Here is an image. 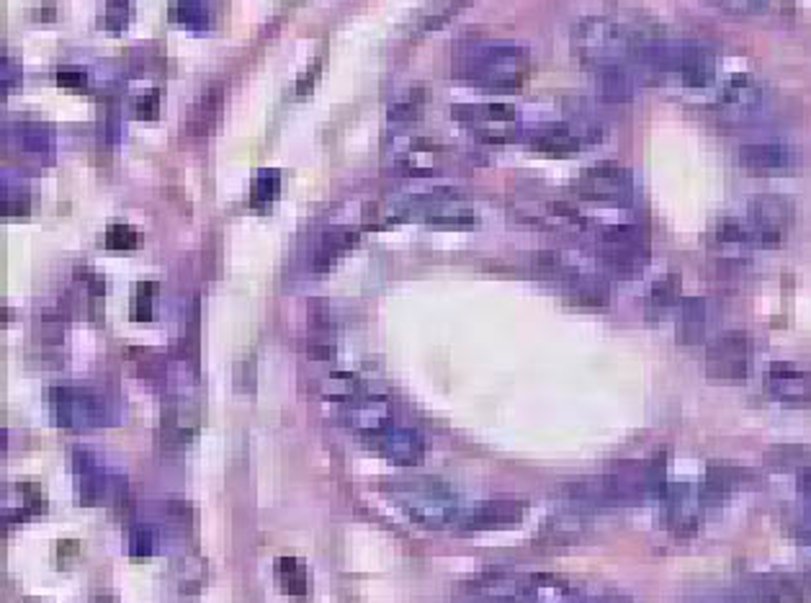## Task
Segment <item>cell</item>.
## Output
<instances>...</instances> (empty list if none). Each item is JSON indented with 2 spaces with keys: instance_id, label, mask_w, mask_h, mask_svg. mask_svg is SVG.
Instances as JSON below:
<instances>
[{
  "instance_id": "5b68a950",
  "label": "cell",
  "mask_w": 811,
  "mask_h": 603,
  "mask_svg": "<svg viewBox=\"0 0 811 603\" xmlns=\"http://www.w3.org/2000/svg\"><path fill=\"white\" fill-rule=\"evenodd\" d=\"M577 196L608 206H628L634 199V173L618 163H598L580 173L574 181Z\"/></svg>"
},
{
  "instance_id": "7a4b0ae2",
  "label": "cell",
  "mask_w": 811,
  "mask_h": 603,
  "mask_svg": "<svg viewBox=\"0 0 811 603\" xmlns=\"http://www.w3.org/2000/svg\"><path fill=\"white\" fill-rule=\"evenodd\" d=\"M572 49L590 70L624 68L634 55V39L621 24L608 18H585L572 31Z\"/></svg>"
},
{
  "instance_id": "8992f818",
  "label": "cell",
  "mask_w": 811,
  "mask_h": 603,
  "mask_svg": "<svg viewBox=\"0 0 811 603\" xmlns=\"http://www.w3.org/2000/svg\"><path fill=\"white\" fill-rule=\"evenodd\" d=\"M794 222V204L781 194H757L747 206V225L753 230L754 245L773 248L785 238Z\"/></svg>"
},
{
  "instance_id": "e575fe53",
  "label": "cell",
  "mask_w": 811,
  "mask_h": 603,
  "mask_svg": "<svg viewBox=\"0 0 811 603\" xmlns=\"http://www.w3.org/2000/svg\"><path fill=\"white\" fill-rule=\"evenodd\" d=\"M153 291H155V284H140L137 287L134 307H132L134 320H150L153 317Z\"/></svg>"
},
{
  "instance_id": "d6a6232c",
  "label": "cell",
  "mask_w": 811,
  "mask_h": 603,
  "mask_svg": "<svg viewBox=\"0 0 811 603\" xmlns=\"http://www.w3.org/2000/svg\"><path fill=\"white\" fill-rule=\"evenodd\" d=\"M420 93H413L410 99L405 100H397L392 109H389V119H392V124H413L417 114H420V106H423V100H417Z\"/></svg>"
},
{
  "instance_id": "8fae6325",
  "label": "cell",
  "mask_w": 811,
  "mask_h": 603,
  "mask_svg": "<svg viewBox=\"0 0 811 603\" xmlns=\"http://www.w3.org/2000/svg\"><path fill=\"white\" fill-rule=\"evenodd\" d=\"M737 158L753 175H781L801 165V153L785 143H747L740 147Z\"/></svg>"
},
{
  "instance_id": "e0dca14e",
  "label": "cell",
  "mask_w": 811,
  "mask_h": 603,
  "mask_svg": "<svg viewBox=\"0 0 811 603\" xmlns=\"http://www.w3.org/2000/svg\"><path fill=\"white\" fill-rule=\"evenodd\" d=\"M371 444L376 446L386 460L395 464H417L426 454V439L423 433L407 428V426H389L386 431L371 439Z\"/></svg>"
},
{
  "instance_id": "7c38bea8",
  "label": "cell",
  "mask_w": 811,
  "mask_h": 603,
  "mask_svg": "<svg viewBox=\"0 0 811 603\" xmlns=\"http://www.w3.org/2000/svg\"><path fill=\"white\" fill-rule=\"evenodd\" d=\"M341 418L345 426H351L369 441L386 431L389 426H395L392 405L384 397H371V395H358L353 400H345Z\"/></svg>"
},
{
  "instance_id": "277c9868",
  "label": "cell",
  "mask_w": 811,
  "mask_h": 603,
  "mask_svg": "<svg viewBox=\"0 0 811 603\" xmlns=\"http://www.w3.org/2000/svg\"><path fill=\"white\" fill-rule=\"evenodd\" d=\"M454 119L469 130L479 143L505 144L512 143L521 132L518 111L511 103H464L454 106Z\"/></svg>"
},
{
  "instance_id": "83f0119b",
  "label": "cell",
  "mask_w": 811,
  "mask_h": 603,
  "mask_svg": "<svg viewBox=\"0 0 811 603\" xmlns=\"http://www.w3.org/2000/svg\"><path fill=\"white\" fill-rule=\"evenodd\" d=\"M713 235L721 245H754L753 230H750L747 219L742 222V219H734V217H721L716 222V227H713Z\"/></svg>"
},
{
  "instance_id": "4316f807",
  "label": "cell",
  "mask_w": 811,
  "mask_h": 603,
  "mask_svg": "<svg viewBox=\"0 0 811 603\" xmlns=\"http://www.w3.org/2000/svg\"><path fill=\"white\" fill-rule=\"evenodd\" d=\"M768 464L778 467V470H809L811 467V451L801 444H778L768 449Z\"/></svg>"
},
{
  "instance_id": "6da1fadb",
  "label": "cell",
  "mask_w": 811,
  "mask_h": 603,
  "mask_svg": "<svg viewBox=\"0 0 811 603\" xmlns=\"http://www.w3.org/2000/svg\"><path fill=\"white\" fill-rule=\"evenodd\" d=\"M531 72V55L515 44H490L469 52L461 59L458 75L469 86L492 93H515L526 86Z\"/></svg>"
},
{
  "instance_id": "7402d4cb",
  "label": "cell",
  "mask_w": 811,
  "mask_h": 603,
  "mask_svg": "<svg viewBox=\"0 0 811 603\" xmlns=\"http://www.w3.org/2000/svg\"><path fill=\"white\" fill-rule=\"evenodd\" d=\"M706 320H709V310H706V300L700 297H688L680 302L678 310V341L680 344H698L706 333Z\"/></svg>"
},
{
  "instance_id": "4fadbf2b",
  "label": "cell",
  "mask_w": 811,
  "mask_h": 603,
  "mask_svg": "<svg viewBox=\"0 0 811 603\" xmlns=\"http://www.w3.org/2000/svg\"><path fill=\"white\" fill-rule=\"evenodd\" d=\"M763 109V88L760 83L750 78V75H732L729 83L721 88L719 96V111L729 119V122H742L750 119Z\"/></svg>"
},
{
  "instance_id": "44dd1931",
  "label": "cell",
  "mask_w": 811,
  "mask_h": 603,
  "mask_svg": "<svg viewBox=\"0 0 811 603\" xmlns=\"http://www.w3.org/2000/svg\"><path fill=\"white\" fill-rule=\"evenodd\" d=\"M222 100H225L222 88H209L201 93L188 114V134L191 137H209L216 130V122L222 116Z\"/></svg>"
},
{
  "instance_id": "f35d334b",
  "label": "cell",
  "mask_w": 811,
  "mask_h": 603,
  "mask_svg": "<svg viewBox=\"0 0 811 603\" xmlns=\"http://www.w3.org/2000/svg\"><path fill=\"white\" fill-rule=\"evenodd\" d=\"M798 488H801V495H804V501H806V508H809V516H811V467L801 472V482H798Z\"/></svg>"
},
{
  "instance_id": "d6986e66",
  "label": "cell",
  "mask_w": 811,
  "mask_h": 603,
  "mask_svg": "<svg viewBox=\"0 0 811 603\" xmlns=\"http://www.w3.org/2000/svg\"><path fill=\"white\" fill-rule=\"evenodd\" d=\"M526 511V501L515 498V495H500V498H490L482 503L469 518L467 526L469 529H498V526H511L523 518Z\"/></svg>"
},
{
  "instance_id": "f546056e",
  "label": "cell",
  "mask_w": 811,
  "mask_h": 603,
  "mask_svg": "<svg viewBox=\"0 0 811 603\" xmlns=\"http://www.w3.org/2000/svg\"><path fill=\"white\" fill-rule=\"evenodd\" d=\"M127 546L132 557H147V555L155 552V534H153L150 526H144V524H134L129 529Z\"/></svg>"
},
{
  "instance_id": "1f68e13d",
  "label": "cell",
  "mask_w": 811,
  "mask_h": 603,
  "mask_svg": "<svg viewBox=\"0 0 811 603\" xmlns=\"http://www.w3.org/2000/svg\"><path fill=\"white\" fill-rule=\"evenodd\" d=\"M279 186H281L279 173L260 171L258 173L256 188H253V201H256V204H270V201L279 196Z\"/></svg>"
},
{
  "instance_id": "60d3db41",
  "label": "cell",
  "mask_w": 811,
  "mask_h": 603,
  "mask_svg": "<svg viewBox=\"0 0 811 603\" xmlns=\"http://www.w3.org/2000/svg\"><path fill=\"white\" fill-rule=\"evenodd\" d=\"M31 603H39V601H31Z\"/></svg>"
},
{
  "instance_id": "836d02e7",
  "label": "cell",
  "mask_w": 811,
  "mask_h": 603,
  "mask_svg": "<svg viewBox=\"0 0 811 603\" xmlns=\"http://www.w3.org/2000/svg\"><path fill=\"white\" fill-rule=\"evenodd\" d=\"M106 245L109 248H116V250H129V248H137L140 245V235L134 227L129 225H114L111 230L106 232Z\"/></svg>"
},
{
  "instance_id": "f1b7e54d",
  "label": "cell",
  "mask_w": 811,
  "mask_h": 603,
  "mask_svg": "<svg viewBox=\"0 0 811 603\" xmlns=\"http://www.w3.org/2000/svg\"><path fill=\"white\" fill-rule=\"evenodd\" d=\"M358 376L356 374H345V372H338V374H330L328 379H325V385H322V395L325 397H342V400H353L358 397Z\"/></svg>"
},
{
  "instance_id": "8d00e7d4",
  "label": "cell",
  "mask_w": 811,
  "mask_h": 603,
  "mask_svg": "<svg viewBox=\"0 0 811 603\" xmlns=\"http://www.w3.org/2000/svg\"><path fill=\"white\" fill-rule=\"evenodd\" d=\"M320 68H322V62H314V68H310L301 75L300 83H297V96H307L312 90L314 83H317V75H320Z\"/></svg>"
},
{
  "instance_id": "ba28073f",
  "label": "cell",
  "mask_w": 811,
  "mask_h": 603,
  "mask_svg": "<svg viewBox=\"0 0 811 603\" xmlns=\"http://www.w3.org/2000/svg\"><path fill=\"white\" fill-rule=\"evenodd\" d=\"M402 501H407L410 516L426 524H446L456 513V498L443 482H436L430 477H420L417 482H402L397 485Z\"/></svg>"
},
{
  "instance_id": "4dcf8cb0",
  "label": "cell",
  "mask_w": 811,
  "mask_h": 603,
  "mask_svg": "<svg viewBox=\"0 0 811 603\" xmlns=\"http://www.w3.org/2000/svg\"><path fill=\"white\" fill-rule=\"evenodd\" d=\"M706 3L713 5V8H719L721 14L737 16V18L757 16L765 11V0H706Z\"/></svg>"
},
{
  "instance_id": "52a82bcc",
  "label": "cell",
  "mask_w": 811,
  "mask_h": 603,
  "mask_svg": "<svg viewBox=\"0 0 811 603\" xmlns=\"http://www.w3.org/2000/svg\"><path fill=\"white\" fill-rule=\"evenodd\" d=\"M49 407L59 426L83 428V426H100L106 423V400L93 389L83 387H52L49 389Z\"/></svg>"
},
{
  "instance_id": "2e32d148",
  "label": "cell",
  "mask_w": 811,
  "mask_h": 603,
  "mask_svg": "<svg viewBox=\"0 0 811 603\" xmlns=\"http://www.w3.org/2000/svg\"><path fill=\"white\" fill-rule=\"evenodd\" d=\"M747 593L757 601H804L811 596L809 575H760L747 580Z\"/></svg>"
},
{
  "instance_id": "9c48e42d",
  "label": "cell",
  "mask_w": 811,
  "mask_h": 603,
  "mask_svg": "<svg viewBox=\"0 0 811 603\" xmlns=\"http://www.w3.org/2000/svg\"><path fill=\"white\" fill-rule=\"evenodd\" d=\"M750 369V341L742 331H726L716 335L706 351V372L713 379H744Z\"/></svg>"
},
{
  "instance_id": "d590c367",
  "label": "cell",
  "mask_w": 811,
  "mask_h": 603,
  "mask_svg": "<svg viewBox=\"0 0 811 603\" xmlns=\"http://www.w3.org/2000/svg\"><path fill=\"white\" fill-rule=\"evenodd\" d=\"M157 106H160L157 90H150V93H144V96L134 100V114L142 122H153V119H157Z\"/></svg>"
},
{
  "instance_id": "74e56055",
  "label": "cell",
  "mask_w": 811,
  "mask_h": 603,
  "mask_svg": "<svg viewBox=\"0 0 811 603\" xmlns=\"http://www.w3.org/2000/svg\"><path fill=\"white\" fill-rule=\"evenodd\" d=\"M58 83L62 88H83L86 86V75L80 70H59Z\"/></svg>"
},
{
  "instance_id": "30bf717a",
  "label": "cell",
  "mask_w": 811,
  "mask_h": 603,
  "mask_svg": "<svg viewBox=\"0 0 811 603\" xmlns=\"http://www.w3.org/2000/svg\"><path fill=\"white\" fill-rule=\"evenodd\" d=\"M595 140H598V130L590 122H559L528 134V144L533 150L554 158L574 155Z\"/></svg>"
},
{
  "instance_id": "ffe728a7",
  "label": "cell",
  "mask_w": 811,
  "mask_h": 603,
  "mask_svg": "<svg viewBox=\"0 0 811 603\" xmlns=\"http://www.w3.org/2000/svg\"><path fill=\"white\" fill-rule=\"evenodd\" d=\"M438 163H441L438 144H433L430 140H415L395 165H397V173L407 175V178H427V175H436Z\"/></svg>"
},
{
  "instance_id": "5bb4252c",
  "label": "cell",
  "mask_w": 811,
  "mask_h": 603,
  "mask_svg": "<svg viewBox=\"0 0 811 603\" xmlns=\"http://www.w3.org/2000/svg\"><path fill=\"white\" fill-rule=\"evenodd\" d=\"M765 389L775 400L798 402L809 405L811 402V372L788 361H775L770 364L765 374Z\"/></svg>"
},
{
  "instance_id": "ab89813d",
  "label": "cell",
  "mask_w": 811,
  "mask_h": 603,
  "mask_svg": "<svg viewBox=\"0 0 811 603\" xmlns=\"http://www.w3.org/2000/svg\"><path fill=\"white\" fill-rule=\"evenodd\" d=\"M96 603H116V601H114V598H103V596H100V598Z\"/></svg>"
},
{
  "instance_id": "484cf974",
  "label": "cell",
  "mask_w": 811,
  "mask_h": 603,
  "mask_svg": "<svg viewBox=\"0 0 811 603\" xmlns=\"http://www.w3.org/2000/svg\"><path fill=\"white\" fill-rule=\"evenodd\" d=\"M276 580L286 596H307V567L294 557H281L276 562Z\"/></svg>"
},
{
  "instance_id": "ac0fdd59",
  "label": "cell",
  "mask_w": 811,
  "mask_h": 603,
  "mask_svg": "<svg viewBox=\"0 0 811 603\" xmlns=\"http://www.w3.org/2000/svg\"><path fill=\"white\" fill-rule=\"evenodd\" d=\"M662 501H665V513H668L669 526L675 532L690 534L696 529L700 498L693 495L690 485H685V482H668L665 490H662Z\"/></svg>"
},
{
  "instance_id": "3957f363",
  "label": "cell",
  "mask_w": 811,
  "mask_h": 603,
  "mask_svg": "<svg viewBox=\"0 0 811 603\" xmlns=\"http://www.w3.org/2000/svg\"><path fill=\"white\" fill-rule=\"evenodd\" d=\"M600 266L618 279L639 276L649 259V245L639 227L634 225H613L600 232L598 238Z\"/></svg>"
},
{
  "instance_id": "d4e9b609",
  "label": "cell",
  "mask_w": 811,
  "mask_h": 603,
  "mask_svg": "<svg viewBox=\"0 0 811 603\" xmlns=\"http://www.w3.org/2000/svg\"><path fill=\"white\" fill-rule=\"evenodd\" d=\"M598 90L603 99L616 100V103H627L634 96V80L624 68H608V70L598 72Z\"/></svg>"
},
{
  "instance_id": "9a60e30c",
  "label": "cell",
  "mask_w": 811,
  "mask_h": 603,
  "mask_svg": "<svg viewBox=\"0 0 811 603\" xmlns=\"http://www.w3.org/2000/svg\"><path fill=\"white\" fill-rule=\"evenodd\" d=\"M675 78L685 88H709L716 78V58L703 44L675 47Z\"/></svg>"
},
{
  "instance_id": "cb8c5ba5",
  "label": "cell",
  "mask_w": 811,
  "mask_h": 603,
  "mask_svg": "<svg viewBox=\"0 0 811 603\" xmlns=\"http://www.w3.org/2000/svg\"><path fill=\"white\" fill-rule=\"evenodd\" d=\"M356 232L351 230H332L328 232L320 245L314 248V256H312V269L314 271H328L330 266H332V260L341 256L345 248H351V245L356 243Z\"/></svg>"
},
{
  "instance_id": "603a6c76",
  "label": "cell",
  "mask_w": 811,
  "mask_h": 603,
  "mask_svg": "<svg viewBox=\"0 0 811 603\" xmlns=\"http://www.w3.org/2000/svg\"><path fill=\"white\" fill-rule=\"evenodd\" d=\"M680 297V276L678 273H668L659 281H655L649 291H647V317L649 320H659L672 310V304Z\"/></svg>"
}]
</instances>
